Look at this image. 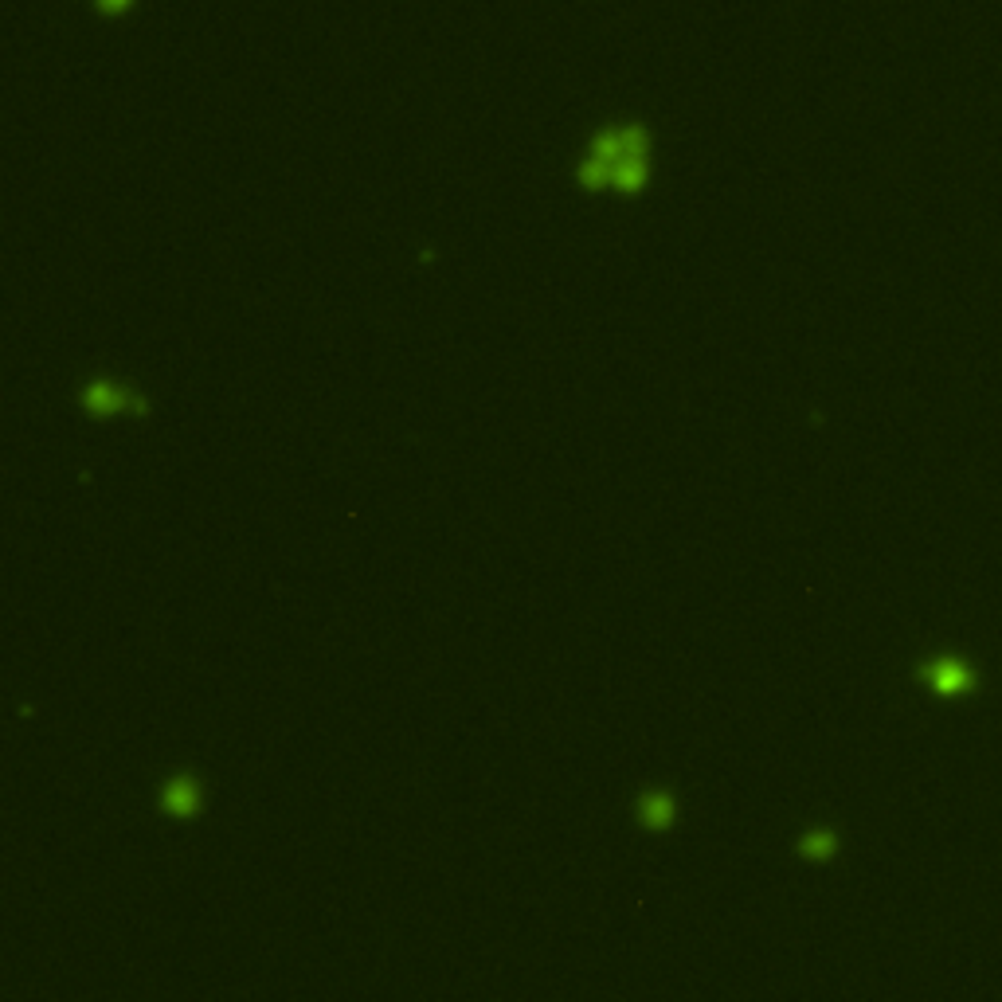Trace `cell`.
<instances>
[{
  "instance_id": "obj_1",
  "label": "cell",
  "mask_w": 1002,
  "mask_h": 1002,
  "mask_svg": "<svg viewBox=\"0 0 1002 1002\" xmlns=\"http://www.w3.org/2000/svg\"><path fill=\"white\" fill-rule=\"evenodd\" d=\"M576 181L588 192L611 188L623 196H638L642 184L650 181V130L638 122H623V126L595 134L576 169Z\"/></svg>"
},
{
  "instance_id": "obj_2",
  "label": "cell",
  "mask_w": 1002,
  "mask_h": 1002,
  "mask_svg": "<svg viewBox=\"0 0 1002 1002\" xmlns=\"http://www.w3.org/2000/svg\"><path fill=\"white\" fill-rule=\"evenodd\" d=\"M79 404L83 411L91 415V419H114V415H149V400L134 392V388H122V384H114V380H94L83 388V396H79Z\"/></svg>"
},
{
  "instance_id": "obj_3",
  "label": "cell",
  "mask_w": 1002,
  "mask_h": 1002,
  "mask_svg": "<svg viewBox=\"0 0 1002 1002\" xmlns=\"http://www.w3.org/2000/svg\"><path fill=\"white\" fill-rule=\"evenodd\" d=\"M161 807H165V815H173V819H196L200 815V807H204V791H200V779L192 772H177L165 779V787H161Z\"/></svg>"
},
{
  "instance_id": "obj_4",
  "label": "cell",
  "mask_w": 1002,
  "mask_h": 1002,
  "mask_svg": "<svg viewBox=\"0 0 1002 1002\" xmlns=\"http://www.w3.org/2000/svg\"><path fill=\"white\" fill-rule=\"evenodd\" d=\"M635 811H638V822H642L646 830H654V834H662V830H670V826L678 822V803H674V795H670L666 787L642 791Z\"/></svg>"
},
{
  "instance_id": "obj_5",
  "label": "cell",
  "mask_w": 1002,
  "mask_h": 1002,
  "mask_svg": "<svg viewBox=\"0 0 1002 1002\" xmlns=\"http://www.w3.org/2000/svg\"><path fill=\"white\" fill-rule=\"evenodd\" d=\"M924 678L928 685L940 693V697H956V693H967L971 689V670L956 662V658H940L932 666H924Z\"/></svg>"
},
{
  "instance_id": "obj_6",
  "label": "cell",
  "mask_w": 1002,
  "mask_h": 1002,
  "mask_svg": "<svg viewBox=\"0 0 1002 1002\" xmlns=\"http://www.w3.org/2000/svg\"><path fill=\"white\" fill-rule=\"evenodd\" d=\"M799 854H803L807 862H826V858H834V854H838V834H834V830H807V834L799 838Z\"/></svg>"
},
{
  "instance_id": "obj_7",
  "label": "cell",
  "mask_w": 1002,
  "mask_h": 1002,
  "mask_svg": "<svg viewBox=\"0 0 1002 1002\" xmlns=\"http://www.w3.org/2000/svg\"><path fill=\"white\" fill-rule=\"evenodd\" d=\"M94 8H98L102 16H122V12L134 8V0H94Z\"/></svg>"
}]
</instances>
